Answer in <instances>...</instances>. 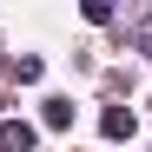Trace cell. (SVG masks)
<instances>
[{"mask_svg": "<svg viewBox=\"0 0 152 152\" xmlns=\"http://www.w3.org/2000/svg\"><path fill=\"white\" fill-rule=\"evenodd\" d=\"M33 145H40V132L27 119H0V152H33Z\"/></svg>", "mask_w": 152, "mask_h": 152, "instance_id": "obj_1", "label": "cell"}, {"mask_svg": "<svg viewBox=\"0 0 152 152\" xmlns=\"http://www.w3.org/2000/svg\"><path fill=\"white\" fill-rule=\"evenodd\" d=\"M99 132H106V139H132V132H139V119L126 113V106H106V113H99Z\"/></svg>", "mask_w": 152, "mask_h": 152, "instance_id": "obj_2", "label": "cell"}, {"mask_svg": "<svg viewBox=\"0 0 152 152\" xmlns=\"http://www.w3.org/2000/svg\"><path fill=\"white\" fill-rule=\"evenodd\" d=\"M40 119L53 126V132H66V126H73V99H60V93H53V99H40Z\"/></svg>", "mask_w": 152, "mask_h": 152, "instance_id": "obj_3", "label": "cell"}, {"mask_svg": "<svg viewBox=\"0 0 152 152\" xmlns=\"http://www.w3.org/2000/svg\"><path fill=\"white\" fill-rule=\"evenodd\" d=\"M40 73H46V60H40V53H20V60H13V80H20V86H33Z\"/></svg>", "mask_w": 152, "mask_h": 152, "instance_id": "obj_4", "label": "cell"}, {"mask_svg": "<svg viewBox=\"0 0 152 152\" xmlns=\"http://www.w3.org/2000/svg\"><path fill=\"white\" fill-rule=\"evenodd\" d=\"M132 40H139V53L152 60V13H145V20H139V27H132Z\"/></svg>", "mask_w": 152, "mask_h": 152, "instance_id": "obj_5", "label": "cell"}]
</instances>
